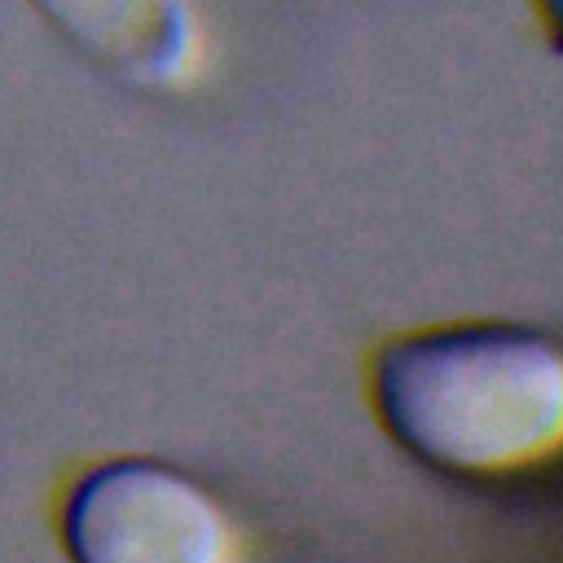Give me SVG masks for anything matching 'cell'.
<instances>
[{
	"mask_svg": "<svg viewBox=\"0 0 563 563\" xmlns=\"http://www.w3.org/2000/svg\"><path fill=\"white\" fill-rule=\"evenodd\" d=\"M374 400L418 457L506 475L563 449V347L523 325H440L383 347Z\"/></svg>",
	"mask_w": 563,
	"mask_h": 563,
	"instance_id": "obj_1",
	"label": "cell"
},
{
	"mask_svg": "<svg viewBox=\"0 0 563 563\" xmlns=\"http://www.w3.org/2000/svg\"><path fill=\"white\" fill-rule=\"evenodd\" d=\"M57 532L79 563H220L233 554L220 501L154 457L88 466L62 493Z\"/></svg>",
	"mask_w": 563,
	"mask_h": 563,
	"instance_id": "obj_2",
	"label": "cell"
},
{
	"mask_svg": "<svg viewBox=\"0 0 563 563\" xmlns=\"http://www.w3.org/2000/svg\"><path fill=\"white\" fill-rule=\"evenodd\" d=\"M31 9L101 75L176 92L202 70V18L194 0H31Z\"/></svg>",
	"mask_w": 563,
	"mask_h": 563,
	"instance_id": "obj_3",
	"label": "cell"
},
{
	"mask_svg": "<svg viewBox=\"0 0 563 563\" xmlns=\"http://www.w3.org/2000/svg\"><path fill=\"white\" fill-rule=\"evenodd\" d=\"M541 4H545V13H550V22H554V26L563 31V0H541Z\"/></svg>",
	"mask_w": 563,
	"mask_h": 563,
	"instance_id": "obj_4",
	"label": "cell"
}]
</instances>
